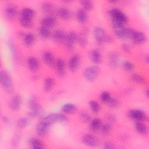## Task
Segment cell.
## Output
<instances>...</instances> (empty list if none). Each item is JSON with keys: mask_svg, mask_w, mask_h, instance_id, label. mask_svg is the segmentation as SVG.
<instances>
[{"mask_svg": "<svg viewBox=\"0 0 149 149\" xmlns=\"http://www.w3.org/2000/svg\"><path fill=\"white\" fill-rule=\"evenodd\" d=\"M28 107L30 109L28 112L29 118H34L40 116L42 113V107L36 97H31L29 98L28 100Z\"/></svg>", "mask_w": 149, "mask_h": 149, "instance_id": "6da1fadb", "label": "cell"}, {"mask_svg": "<svg viewBox=\"0 0 149 149\" xmlns=\"http://www.w3.org/2000/svg\"><path fill=\"white\" fill-rule=\"evenodd\" d=\"M41 120L46 121L49 123L59 122V123H66L68 121V118L64 113L55 112L49 113L47 115L42 116Z\"/></svg>", "mask_w": 149, "mask_h": 149, "instance_id": "7a4b0ae2", "label": "cell"}, {"mask_svg": "<svg viewBox=\"0 0 149 149\" xmlns=\"http://www.w3.org/2000/svg\"><path fill=\"white\" fill-rule=\"evenodd\" d=\"M0 82L3 88L8 93H11L13 91V83L9 73L4 70L0 72Z\"/></svg>", "mask_w": 149, "mask_h": 149, "instance_id": "3957f363", "label": "cell"}, {"mask_svg": "<svg viewBox=\"0 0 149 149\" xmlns=\"http://www.w3.org/2000/svg\"><path fill=\"white\" fill-rule=\"evenodd\" d=\"M108 14L111 17V20L117 21L123 24L128 21V17L120 9L118 8H112L108 10Z\"/></svg>", "mask_w": 149, "mask_h": 149, "instance_id": "277c9868", "label": "cell"}, {"mask_svg": "<svg viewBox=\"0 0 149 149\" xmlns=\"http://www.w3.org/2000/svg\"><path fill=\"white\" fill-rule=\"evenodd\" d=\"M100 69L97 65H91L86 68L83 72L84 78L88 81L95 80L100 73Z\"/></svg>", "mask_w": 149, "mask_h": 149, "instance_id": "5b68a950", "label": "cell"}, {"mask_svg": "<svg viewBox=\"0 0 149 149\" xmlns=\"http://www.w3.org/2000/svg\"><path fill=\"white\" fill-rule=\"evenodd\" d=\"M127 116L135 122H145L147 120L146 113L141 109H133L127 113Z\"/></svg>", "mask_w": 149, "mask_h": 149, "instance_id": "8992f818", "label": "cell"}, {"mask_svg": "<svg viewBox=\"0 0 149 149\" xmlns=\"http://www.w3.org/2000/svg\"><path fill=\"white\" fill-rule=\"evenodd\" d=\"M50 125L51 123L46 121L41 120V121L39 122L36 125V126L35 128L36 134L40 137L45 136L49 132V130L50 128Z\"/></svg>", "mask_w": 149, "mask_h": 149, "instance_id": "52a82bcc", "label": "cell"}, {"mask_svg": "<svg viewBox=\"0 0 149 149\" xmlns=\"http://www.w3.org/2000/svg\"><path fill=\"white\" fill-rule=\"evenodd\" d=\"M77 35L74 31H70L68 34H66L63 43L68 50L71 51L73 49L74 45L76 42H77Z\"/></svg>", "mask_w": 149, "mask_h": 149, "instance_id": "ba28073f", "label": "cell"}, {"mask_svg": "<svg viewBox=\"0 0 149 149\" xmlns=\"http://www.w3.org/2000/svg\"><path fill=\"white\" fill-rule=\"evenodd\" d=\"M93 35L95 41L97 45H101L104 42V39L106 34L104 29L102 27H95L93 31Z\"/></svg>", "mask_w": 149, "mask_h": 149, "instance_id": "9c48e42d", "label": "cell"}, {"mask_svg": "<svg viewBox=\"0 0 149 149\" xmlns=\"http://www.w3.org/2000/svg\"><path fill=\"white\" fill-rule=\"evenodd\" d=\"M82 143L89 147H97L100 144V141L98 139L91 134H86L83 136L81 138Z\"/></svg>", "mask_w": 149, "mask_h": 149, "instance_id": "30bf717a", "label": "cell"}, {"mask_svg": "<svg viewBox=\"0 0 149 149\" xmlns=\"http://www.w3.org/2000/svg\"><path fill=\"white\" fill-rule=\"evenodd\" d=\"M89 30L87 27L83 28L81 31L77 35V42L81 47H85L88 42L87 35Z\"/></svg>", "mask_w": 149, "mask_h": 149, "instance_id": "8fae6325", "label": "cell"}, {"mask_svg": "<svg viewBox=\"0 0 149 149\" xmlns=\"http://www.w3.org/2000/svg\"><path fill=\"white\" fill-rule=\"evenodd\" d=\"M130 39L136 44H141L146 42L147 36L142 31H134Z\"/></svg>", "mask_w": 149, "mask_h": 149, "instance_id": "7c38bea8", "label": "cell"}, {"mask_svg": "<svg viewBox=\"0 0 149 149\" xmlns=\"http://www.w3.org/2000/svg\"><path fill=\"white\" fill-rule=\"evenodd\" d=\"M22 99L21 96L19 94H16L13 96L9 101V107L14 111H19L22 107Z\"/></svg>", "mask_w": 149, "mask_h": 149, "instance_id": "4fadbf2b", "label": "cell"}, {"mask_svg": "<svg viewBox=\"0 0 149 149\" xmlns=\"http://www.w3.org/2000/svg\"><path fill=\"white\" fill-rule=\"evenodd\" d=\"M80 62V56L79 54H74L69 60L68 66L72 72H74L78 68Z\"/></svg>", "mask_w": 149, "mask_h": 149, "instance_id": "5bb4252c", "label": "cell"}, {"mask_svg": "<svg viewBox=\"0 0 149 149\" xmlns=\"http://www.w3.org/2000/svg\"><path fill=\"white\" fill-rule=\"evenodd\" d=\"M7 45L9 49L10 50V54L12 55L13 61L16 63H18L20 61L19 56L18 54V51H17V48H16L15 43L13 42V40L11 39H8V40L7 41Z\"/></svg>", "mask_w": 149, "mask_h": 149, "instance_id": "9a60e30c", "label": "cell"}, {"mask_svg": "<svg viewBox=\"0 0 149 149\" xmlns=\"http://www.w3.org/2000/svg\"><path fill=\"white\" fill-rule=\"evenodd\" d=\"M56 19L53 16L49 15L45 16L41 20V26L46 27L49 29L53 27L56 24Z\"/></svg>", "mask_w": 149, "mask_h": 149, "instance_id": "2e32d148", "label": "cell"}, {"mask_svg": "<svg viewBox=\"0 0 149 149\" xmlns=\"http://www.w3.org/2000/svg\"><path fill=\"white\" fill-rule=\"evenodd\" d=\"M119 61H120L119 56L117 52L115 51H111L109 53L108 62L111 67L113 68H115L118 67L119 63Z\"/></svg>", "mask_w": 149, "mask_h": 149, "instance_id": "e0dca14e", "label": "cell"}, {"mask_svg": "<svg viewBox=\"0 0 149 149\" xmlns=\"http://www.w3.org/2000/svg\"><path fill=\"white\" fill-rule=\"evenodd\" d=\"M66 37L65 32L60 29L55 30L52 34V38L54 41L58 44H62L64 42Z\"/></svg>", "mask_w": 149, "mask_h": 149, "instance_id": "ac0fdd59", "label": "cell"}, {"mask_svg": "<svg viewBox=\"0 0 149 149\" xmlns=\"http://www.w3.org/2000/svg\"><path fill=\"white\" fill-rule=\"evenodd\" d=\"M55 66L56 68V71L58 76L61 77L65 76L66 71H65V62L64 60L62 58L58 59L55 62Z\"/></svg>", "mask_w": 149, "mask_h": 149, "instance_id": "d6986e66", "label": "cell"}, {"mask_svg": "<svg viewBox=\"0 0 149 149\" xmlns=\"http://www.w3.org/2000/svg\"><path fill=\"white\" fill-rule=\"evenodd\" d=\"M56 15L63 20H68L72 17V13L69 9L65 7H61L56 10Z\"/></svg>", "mask_w": 149, "mask_h": 149, "instance_id": "ffe728a7", "label": "cell"}, {"mask_svg": "<svg viewBox=\"0 0 149 149\" xmlns=\"http://www.w3.org/2000/svg\"><path fill=\"white\" fill-rule=\"evenodd\" d=\"M27 65L31 71L36 72L39 68V61L34 56H30L27 60Z\"/></svg>", "mask_w": 149, "mask_h": 149, "instance_id": "44dd1931", "label": "cell"}, {"mask_svg": "<svg viewBox=\"0 0 149 149\" xmlns=\"http://www.w3.org/2000/svg\"><path fill=\"white\" fill-rule=\"evenodd\" d=\"M4 14L6 18L13 19L17 14V8L13 4H9L4 10Z\"/></svg>", "mask_w": 149, "mask_h": 149, "instance_id": "7402d4cb", "label": "cell"}, {"mask_svg": "<svg viewBox=\"0 0 149 149\" xmlns=\"http://www.w3.org/2000/svg\"><path fill=\"white\" fill-rule=\"evenodd\" d=\"M28 143L30 148L33 149H41L44 148V144L43 142L40 139L34 137L29 138Z\"/></svg>", "mask_w": 149, "mask_h": 149, "instance_id": "603a6c76", "label": "cell"}, {"mask_svg": "<svg viewBox=\"0 0 149 149\" xmlns=\"http://www.w3.org/2000/svg\"><path fill=\"white\" fill-rule=\"evenodd\" d=\"M42 58H43V60H44V62L48 66H49L50 67H52L55 65L56 61L54 59L53 54L51 52H49L48 51H45L43 53Z\"/></svg>", "mask_w": 149, "mask_h": 149, "instance_id": "cb8c5ba5", "label": "cell"}, {"mask_svg": "<svg viewBox=\"0 0 149 149\" xmlns=\"http://www.w3.org/2000/svg\"><path fill=\"white\" fill-rule=\"evenodd\" d=\"M41 10L46 14H51L55 10V6L52 2L49 1H44L41 4Z\"/></svg>", "mask_w": 149, "mask_h": 149, "instance_id": "d4e9b609", "label": "cell"}, {"mask_svg": "<svg viewBox=\"0 0 149 149\" xmlns=\"http://www.w3.org/2000/svg\"><path fill=\"white\" fill-rule=\"evenodd\" d=\"M90 58L91 62L95 65H98L101 62V55L97 49H93L90 51Z\"/></svg>", "mask_w": 149, "mask_h": 149, "instance_id": "484cf974", "label": "cell"}, {"mask_svg": "<svg viewBox=\"0 0 149 149\" xmlns=\"http://www.w3.org/2000/svg\"><path fill=\"white\" fill-rule=\"evenodd\" d=\"M63 113L71 114L74 113L77 111V107L73 103L68 102L63 104L61 108Z\"/></svg>", "mask_w": 149, "mask_h": 149, "instance_id": "4316f807", "label": "cell"}, {"mask_svg": "<svg viewBox=\"0 0 149 149\" xmlns=\"http://www.w3.org/2000/svg\"><path fill=\"white\" fill-rule=\"evenodd\" d=\"M102 120L98 118H94L93 119H91L90 122V125L89 128L91 131L93 132H95L98 130H100V129L102 125Z\"/></svg>", "mask_w": 149, "mask_h": 149, "instance_id": "83f0119b", "label": "cell"}, {"mask_svg": "<svg viewBox=\"0 0 149 149\" xmlns=\"http://www.w3.org/2000/svg\"><path fill=\"white\" fill-rule=\"evenodd\" d=\"M76 18L78 22L84 23L87 20V14L83 9H79L76 12Z\"/></svg>", "mask_w": 149, "mask_h": 149, "instance_id": "f1b7e54d", "label": "cell"}, {"mask_svg": "<svg viewBox=\"0 0 149 149\" xmlns=\"http://www.w3.org/2000/svg\"><path fill=\"white\" fill-rule=\"evenodd\" d=\"M134 127L136 132L143 135H146L148 133V128L143 122H135Z\"/></svg>", "mask_w": 149, "mask_h": 149, "instance_id": "f546056e", "label": "cell"}, {"mask_svg": "<svg viewBox=\"0 0 149 149\" xmlns=\"http://www.w3.org/2000/svg\"><path fill=\"white\" fill-rule=\"evenodd\" d=\"M55 85L54 79L51 77H47L44 81V90L46 92L51 91Z\"/></svg>", "mask_w": 149, "mask_h": 149, "instance_id": "4dcf8cb0", "label": "cell"}, {"mask_svg": "<svg viewBox=\"0 0 149 149\" xmlns=\"http://www.w3.org/2000/svg\"><path fill=\"white\" fill-rule=\"evenodd\" d=\"M36 37L32 33H27L24 34L23 37V41L27 46H31L35 42Z\"/></svg>", "mask_w": 149, "mask_h": 149, "instance_id": "1f68e13d", "label": "cell"}, {"mask_svg": "<svg viewBox=\"0 0 149 149\" xmlns=\"http://www.w3.org/2000/svg\"><path fill=\"white\" fill-rule=\"evenodd\" d=\"M35 15V11L33 9L29 7L23 8L20 12V16L33 19Z\"/></svg>", "mask_w": 149, "mask_h": 149, "instance_id": "d6a6232c", "label": "cell"}, {"mask_svg": "<svg viewBox=\"0 0 149 149\" xmlns=\"http://www.w3.org/2000/svg\"><path fill=\"white\" fill-rule=\"evenodd\" d=\"M131 79L133 82L139 84H146L147 83L146 79L138 73H133L131 76Z\"/></svg>", "mask_w": 149, "mask_h": 149, "instance_id": "836d02e7", "label": "cell"}, {"mask_svg": "<svg viewBox=\"0 0 149 149\" xmlns=\"http://www.w3.org/2000/svg\"><path fill=\"white\" fill-rule=\"evenodd\" d=\"M20 24L24 28H30L33 25V22L32 19L20 16L19 18Z\"/></svg>", "mask_w": 149, "mask_h": 149, "instance_id": "e575fe53", "label": "cell"}, {"mask_svg": "<svg viewBox=\"0 0 149 149\" xmlns=\"http://www.w3.org/2000/svg\"><path fill=\"white\" fill-rule=\"evenodd\" d=\"M38 34L43 39H48L51 36V31L49 29L42 26L38 29Z\"/></svg>", "mask_w": 149, "mask_h": 149, "instance_id": "d590c367", "label": "cell"}, {"mask_svg": "<svg viewBox=\"0 0 149 149\" xmlns=\"http://www.w3.org/2000/svg\"><path fill=\"white\" fill-rule=\"evenodd\" d=\"M22 135L20 132H16L13 136V137L11 139L10 144L12 147L16 148L19 146L20 142L21 141Z\"/></svg>", "mask_w": 149, "mask_h": 149, "instance_id": "8d00e7d4", "label": "cell"}, {"mask_svg": "<svg viewBox=\"0 0 149 149\" xmlns=\"http://www.w3.org/2000/svg\"><path fill=\"white\" fill-rule=\"evenodd\" d=\"M112 130V125L111 123L109 122L102 124L100 129V132L104 135H107L110 133Z\"/></svg>", "mask_w": 149, "mask_h": 149, "instance_id": "74e56055", "label": "cell"}, {"mask_svg": "<svg viewBox=\"0 0 149 149\" xmlns=\"http://www.w3.org/2000/svg\"><path fill=\"white\" fill-rule=\"evenodd\" d=\"M29 123V117H22L19 118L16 123V126L19 129H23L26 127Z\"/></svg>", "mask_w": 149, "mask_h": 149, "instance_id": "f35d334b", "label": "cell"}, {"mask_svg": "<svg viewBox=\"0 0 149 149\" xmlns=\"http://www.w3.org/2000/svg\"><path fill=\"white\" fill-rule=\"evenodd\" d=\"M82 9L86 10H91L94 7V3L90 0H82L80 1Z\"/></svg>", "mask_w": 149, "mask_h": 149, "instance_id": "ab89813d", "label": "cell"}, {"mask_svg": "<svg viewBox=\"0 0 149 149\" xmlns=\"http://www.w3.org/2000/svg\"><path fill=\"white\" fill-rule=\"evenodd\" d=\"M89 107L91 111L94 113H97L100 112V106L99 103L95 101L91 100L89 102Z\"/></svg>", "mask_w": 149, "mask_h": 149, "instance_id": "60d3db41", "label": "cell"}, {"mask_svg": "<svg viewBox=\"0 0 149 149\" xmlns=\"http://www.w3.org/2000/svg\"><path fill=\"white\" fill-rule=\"evenodd\" d=\"M107 104L112 108H116L120 105V101L118 98L111 97Z\"/></svg>", "mask_w": 149, "mask_h": 149, "instance_id": "b9f144b4", "label": "cell"}, {"mask_svg": "<svg viewBox=\"0 0 149 149\" xmlns=\"http://www.w3.org/2000/svg\"><path fill=\"white\" fill-rule=\"evenodd\" d=\"M122 68L125 71L130 72L134 69V65L130 61H125L122 63Z\"/></svg>", "mask_w": 149, "mask_h": 149, "instance_id": "7bdbcfd3", "label": "cell"}, {"mask_svg": "<svg viewBox=\"0 0 149 149\" xmlns=\"http://www.w3.org/2000/svg\"><path fill=\"white\" fill-rule=\"evenodd\" d=\"M80 119L81 120V121L84 123H90V122L91 120L90 114H88L86 111H82L80 113Z\"/></svg>", "mask_w": 149, "mask_h": 149, "instance_id": "ee69618b", "label": "cell"}, {"mask_svg": "<svg viewBox=\"0 0 149 149\" xmlns=\"http://www.w3.org/2000/svg\"><path fill=\"white\" fill-rule=\"evenodd\" d=\"M111 97V96L109 93L108 91H106L102 92L100 96V98L101 101L104 103H107Z\"/></svg>", "mask_w": 149, "mask_h": 149, "instance_id": "f6af8a7d", "label": "cell"}, {"mask_svg": "<svg viewBox=\"0 0 149 149\" xmlns=\"http://www.w3.org/2000/svg\"><path fill=\"white\" fill-rule=\"evenodd\" d=\"M107 119L108 120V122L112 124L113 123H115L117 120V118L116 116L113 114V113H108L107 114Z\"/></svg>", "mask_w": 149, "mask_h": 149, "instance_id": "bcb514c9", "label": "cell"}, {"mask_svg": "<svg viewBox=\"0 0 149 149\" xmlns=\"http://www.w3.org/2000/svg\"><path fill=\"white\" fill-rule=\"evenodd\" d=\"M102 147L105 149H113L115 148L114 144L111 141H106L103 144Z\"/></svg>", "mask_w": 149, "mask_h": 149, "instance_id": "7dc6e473", "label": "cell"}, {"mask_svg": "<svg viewBox=\"0 0 149 149\" xmlns=\"http://www.w3.org/2000/svg\"><path fill=\"white\" fill-rule=\"evenodd\" d=\"M122 49V50L125 52H129L130 51L131 49V47L130 45L127 44V43H123L121 45Z\"/></svg>", "mask_w": 149, "mask_h": 149, "instance_id": "c3c4849f", "label": "cell"}, {"mask_svg": "<svg viewBox=\"0 0 149 149\" xmlns=\"http://www.w3.org/2000/svg\"><path fill=\"white\" fill-rule=\"evenodd\" d=\"M113 38L110 36V35H106L105 39H104V42H107V43H112L113 42Z\"/></svg>", "mask_w": 149, "mask_h": 149, "instance_id": "681fc988", "label": "cell"}, {"mask_svg": "<svg viewBox=\"0 0 149 149\" xmlns=\"http://www.w3.org/2000/svg\"><path fill=\"white\" fill-rule=\"evenodd\" d=\"M61 91H58L55 93L54 94H53L51 97V101H55V100H57L58 97L61 95Z\"/></svg>", "mask_w": 149, "mask_h": 149, "instance_id": "f907efd6", "label": "cell"}, {"mask_svg": "<svg viewBox=\"0 0 149 149\" xmlns=\"http://www.w3.org/2000/svg\"><path fill=\"white\" fill-rule=\"evenodd\" d=\"M2 120L3 123H5V124H8L10 122V120L6 116H2Z\"/></svg>", "mask_w": 149, "mask_h": 149, "instance_id": "816d5d0a", "label": "cell"}, {"mask_svg": "<svg viewBox=\"0 0 149 149\" xmlns=\"http://www.w3.org/2000/svg\"><path fill=\"white\" fill-rule=\"evenodd\" d=\"M143 59H144V61L146 63H148L149 62V57H148V55H144V58H143Z\"/></svg>", "mask_w": 149, "mask_h": 149, "instance_id": "f5cc1de1", "label": "cell"}, {"mask_svg": "<svg viewBox=\"0 0 149 149\" xmlns=\"http://www.w3.org/2000/svg\"><path fill=\"white\" fill-rule=\"evenodd\" d=\"M133 91V89L132 88H126L125 90V92L127 94H129Z\"/></svg>", "mask_w": 149, "mask_h": 149, "instance_id": "db71d44e", "label": "cell"}, {"mask_svg": "<svg viewBox=\"0 0 149 149\" xmlns=\"http://www.w3.org/2000/svg\"><path fill=\"white\" fill-rule=\"evenodd\" d=\"M144 94L146 95V96L148 98L149 97V93H148V90L147 89H146L144 91Z\"/></svg>", "mask_w": 149, "mask_h": 149, "instance_id": "11a10c76", "label": "cell"}]
</instances>
